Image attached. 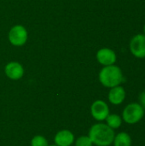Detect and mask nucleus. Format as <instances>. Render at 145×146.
Instances as JSON below:
<instances>
[{
    "instance_id": "obj_15",
    "label": "nucleus",
    "mask_w": 145,
    "mask_h": 146,
    "mask_svg": "<svg viewBox=\"0 0 145 146\" xmlns=\"http://www.w3.org/2000/svg\"><path fill=\"white\" fill-rule=\"evenodd\" d=\"M138 104L145 110V91L142 92L138 96Z\"/></svg>"
},
{
    "instance_id": "obj_4",
    "label": "nucleus",
    "mask_w": 145,
    "mask_h": 146,
    "mask_svg": "<svg viewBox=\"0 0 145 146\" xmlns=\"http://www.w3.org/2000/svg\"><path fill=\"white\" fill-rule=\"evenodd\" d=\"M8 38L12 45L22 46L26 43L28 38L27 30L22 25H15L10 28Z\"/></svg>"
},
{
    "instance_id": "obj_7",
    "label": "nucleus",
    "mask_w": 145,
    "mask_h": 146,
    "mask_svg": "<svg viewBox=\"0 0 145 146\" xmlns=\"http://www.w3.org/2000/svg\"><path fill=\"white\" fill-rule=\"evenodd\" d=\"M96 58L97 62L103 67L114 65L117 61L116 53L112 49L107 47L101 48L100 50H98L96 55Z\"/></svg>"
},
{
    "instance_id": "obj_18",
    "label": "nucleus",
    "mask_w": 145,
    "mask_h": 146,
    "mask_svg": "<svg viewBox=\"0 0 145 146\" xmlns=\"http://www.w3.org/2000/svg\"><path fill=\"white\" fill-rule=\"evenodd\" d=\"M144 115H145V110H144Z\"/></svg>"
},
{
    "instance_id": "obj_3",
    "label": "nucleus",
    "mask_w": 145,
    "mask_h": 146,
    "mask_svg": "<svg viewBox=\"0 0 145 146\" xmlns=\"http://www.w3.org/2000/svg\"><path fill=\"white\" fill-rule=\"evenodd\" d=\"M144 116V109L138 103H131L122 111V121L127 124L138 123Z\"/></svg>"
},
{
    "instance_id": "obj_10",
    "label": "nucleus",
    "mask_w": 145,
    "mask_h": 146,
    "mask_svg": "<svg viewBox=\"0 0 145 146\" xmlns=\"http://www.w3.org/2000/svg\"><path fill=\"white\" fill-rule=\"evenodd\" d=\"M75 141V138L73 133L67 129L61 130L56 133L54 142L57 146H71Z\"/></svg>"
},
{
    "instance_id": "obj_12",
    "label": "nucleus",
    "mask_w": 145,
    "mask_h": 146,
    "mask_svg": "<svg viewBox=\"0 0 145 146\" xmlns=\"http://www.w3.org/2000/svg\"><path fill=\"white\" fill-rule=\"evenodd\" d=\"M106 124L113 130L118 129L122 124V118L117 114H109L106 118Z\"/></svg>"
},
{
    "instance_id": "obj_5",
    "label": "nucleus",
    "mask_w": 145,
    "mask_h": 146,
    "mask_svg": "<svg viewBox=\"0 0 145 146\" xmlns=\"http://www.w3.org/2000/svg\"><path fill=\"white\" fill-rule=\"evenodd\" d=\"M91 114L96 121L99 122L103 121L110 114L109 107L105 101L101 99L96 100L91 105Z\"/></svg>"
},
{
    "instance_id": "obj_17",
    "label": "nucleus",
    "mask_w": 145,
    "mask_h": 146,
    "mask_svg": "<svg viewBox=\"0 0 145 146\" xmlns=\"http://www.w3.org/2000/svg\"><path fill=\"white\" fill-rule=\"evenodd\" d=\"M49 146H57V145H49Z\"/></svg>"
},
{
    "instance_id": "obj_14",
    "label": "nucleus",
    "mask_w": 145,
    "mask_h": 146,
    "mask_svg": "<svg viewBox=\"0 0 145 146\" xmlns=\"http://www.w3.org/2000/svg\"><path fill=\"white\" fill-rule=\"evenodd\" d=\"M93 143L89 136H80L75 140V146H93Z\"/></svg>"
},
{
    "instance_id": "obj_1",
    "label": "nucleus",
    "mask_w": 145,
    "mask_h": 146,
    "mask_svg": "<svg viewBox=\"0 0 145 146\" xmlns=\"http://www.w3.org/2000/svg\"><path fill=\"white\" fill-rule=\"evenodd\" d=\"M88 136L95 145L109 146L113 144L115 133L106 123L99 122L91 127Z\"/></svg>"
},
{
    "instance_id": "obj_6",
    "label": "nucleus",
    "mask_w": 145,
    "mask_h": 146,
    "mask_svg": "<svg viewBox=\"0 0 145 146\" xmlns=\"http://www.w3.org/2000/svg\"><path fill=\"white\" fill-rule=\"evenodd\" d=\"M131 53L137 58H145V36L144 34L135 35L130 41Z\"/></svg>"
},
{
    "instance_id": "obj_13",
    "label": "nucleus",
    "mask_w": 145,
    "mask_h": 146,
    "mask_svg": "<svg viewBox=\"0 0 145 146\" xmlns=\"http://www.w3.org/2000/svg\"><path fill=\"white\" fill-rule=\"evenodd\" d=\"M31 146H49V142L45 137L36 135L31 140Z\"/></svg>"
},
{
    "instance_id": "obj_11",
    "label": "nucleus",
    "mask_w": 145,
    "mask_h": 146,
    "mask_svg": "<svg viewBox=\"0 0 145 146\" xmlns=\"http://www.w3.org/2000/svg\"><path fill=\"white\" fill-rule=\"evenodd\" d=\"M114 146H132V138L126 132H121L115 134L114 141Z\"/></svg>"
},
{
    "instance_id": "obj_9",
    "label": "nucleus",
    "mask_w": 145,
    "mask_h": 146,
    "mask_svg": "<svg viewBox=\"0 0 145 146\" xmlns=\"http://www.w3.org/2000/svg\"><path fill=\"white\" fill-rule=\"evenodd\" d=\"M126 97V90L121 86H117L113 88H110L108 95V99L110 104L113 105H120L121 104Z\"/></svg>"
},
{
    "instance_id": "obj_2",
    "label": "nucleus",
    "mask_w": 145,
    "mask_h": 146,
    "mask_svg": "<svg viewBox=\"0 0 145 146\" xmlns=\"http://www.w3.org/2000/svg\"><path fill=\"white\" fill-rule=\"evenodd\" d=\"M100 83L107 88H113L121 84L124 80L122 70L116 65H110L103 67L98 74Z\"/></svg>"
},
{
    "instance_id": "obj_16",
    "label": "nucleus",
    "mask_w": 145,
    "mask_h": 146,
    "mask_svg": "<svg viewBox=\"0 0 145 146\" xmlns=\"http://www.w3.org/2000/svg\"><path fill=\"white\" fill-rule=\"evenodd\" d=\"M144 35L145 36V24H144Z\"/></svg>"
},
{
    "instance_id": "obj_8",
    "label": "nucleus",
    "mask_w": 145,
    "mask_h": 146,
    "mask_svg": "<svg viewBox=\"0 0 145 146\" xmlns=\"http://www.w3.org/2000/svg\"><path fill=\"white\" fill-rule=\"evenodd\" d=\"M5 75L12 80H18L24 75V68L18 62H9L4 67Z\"/></svg>"
}]
</instances>
